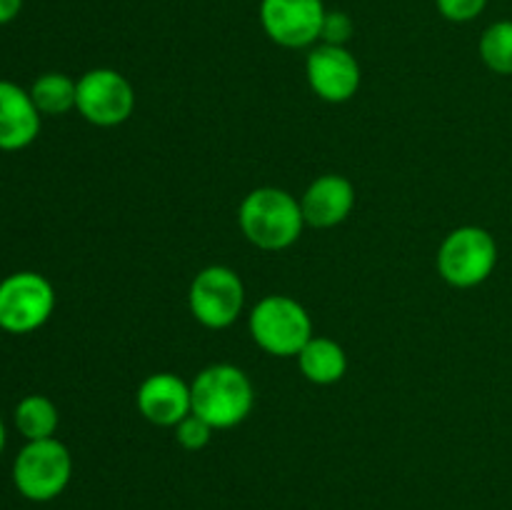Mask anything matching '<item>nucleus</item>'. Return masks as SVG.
<instances>
[{"label":"nucleus","mask_w":512,"mask_h":510,"mask_svg":"<svg viewBox=\"0 0 512 510\" xmlns=\"http://www.w3.org/2000/svg\"><path fill=\"white\" fill-rule=\"evenodd\" d=\"M238 225L245 240L260 250H285L303 235L305 218L300 200L283 188L250 190L238 208Z\"/></svg>","instance_id":"obj_1"},{"label":"nucleus","mask_w":512,"mask_h":510,"mask_svg":"<svg viewBox=\"0 0 512 510\" xmlns=\"http://www.w3.org/2000/svg\"><path fill=\"white\" fill-rule=\"evenodd\" d=\"M193 413L215 430L243 423L255 405V388L245 370L230 363H215L200 370L190 383Z\"/></svg>","instance_id":"obj_2"},{"label":"nucleus","mask_w":512,"mask_h":510,"mask_svg":"<svg viewBox=\"0 0 512 510\" xmlns=\"http://www.w3.org/2000/svg\"><path fill=\"white\" fill-rule=\"evenodd\" d=\"M248 330L260 350L278 358H298L315 335L310 313L290 295L260 298L248 315Z\"/></svg>","instance_id":"obj_3"},{"label":"nucleus","mask_w":512,"mask_h":510,"mask_svg":"<svg viewBox=\"0 0 512 510\" xmlns=\"http://www.w3.org/2000/svg\"><path fill=\"white\" fill-rule=\"evenodd\" d=\"M438 273L460 290L483 285L498 265V243L480 225H460L450 230L438 248Z\"/></svg>","instance_id":"obj_4"},{"label":"nucleus","mask_w":512,"mask_h":510,"mask_svg":"<svg viewBox=\"0 0 512 510\" xmlns=\"http://www.w3.org/2000/svg\"><path fill=\"white\" fill-rule=\"evenodd\" d=\"M73 455L58 438L28 440L15 455L13 483L33 503L55 500L70 483Z\"/></svg>","instance_id":"obj_5"},{"label":"nucleus","mask_w":512,"mask_h":510,"mask_svg":"<svg viewBox=\"0 0 512 510\" xmlns=\"http://www.w3.org/2000/svg\"><path fill=\"white\" fill-rule=\"evenodd\" d=\"M55 310V290L45 275L20 270L0 280V328L28 335L43 328Z\"/></svg>","instance_id":"obj_6"},{"label":"nucleus","mask_w":512,"mask_h":510,"mask_svg":"<svg viewBox=\"0 0 512 510\" xmlns=\"http://www.w3.org/2000/svg\"><path fill=\"white\" fill-rule=\"evenodd\" d=\"M243 305V278L228 265H208L190 283L188 308L203 328H230L243 313Z\"/></svg>","instance_id":"obj_7"},{"label":"nucleus","mask_w":512,"mask_h":510,"mask_svg":"<svg viewBox=\"0 0 512 510\" xmlns=\"http://www.w3.org/2000/svg\"><path fill=\"white\" fill-rule=\"evenodd\" d=\"M75 110L98 128L123 125L135 110V90L123 73L113 68H93L78 78Z\"/></svg>","instance_id":"obj_8"},{"label":"nucleus","mask_w":512,"mask_h":510,"mask_svg":"<svg viewBox=\"0 0 512 510\" xmlns=\"http://www.w3.org/2000/svg\"><path fill=\"white\" fill-rule=\"evenodd\" d=\"M328 8L323 0H260V25L275 45L288 50L320 43Z\"/></svg>","instance_id":"obj_9"},{"label":"nucleus","mask_w":512,"mask_h":510,"mask_svg":"<svg viewBox=\"0 0 512 510\" xmlns=\"http://www.w3.org/2000/svg\"><path fill=\"white\" fill-rule=\"evenodd\" d=\"M305 78L320 100L338 105L358 95L363 70L348 45L318 43L305 58Z\"/></svg>","instance_id":"obj_10"},{"label":"nucleus","mask_w":512,"mask_h":510,"mask_svg":"<svg viewBox=\"0 0 512 510\" xmlns=\"http://www.w3.org/2000/svg\"><path fill=\"white\" fill-rule=\"evenodd\" d=\"M135 405L148 423L160 428H175L193 413L190 385L175 373H153L138 385Z\"/></svg>","instance_id":"obj_11"},{"label":"nucleus","mask_w":512,"mask_h":510,"mask_svg":"<svg viewBox=\"0 0 512 510\" xmlns=\"http://www.w3.org/2000/svg\"><path fill=\"white\" fill-rule=\"evenodd\" d=\"M300 208L310 228H335L353 213L355 185L338 173L320 175L305 188Z\"/></svg>","instance_id":"obj_12"},{"label":"nucleus","mask_w":512,"mask_h":510,"mask_svg":"<svg viewBox=\"0 0 512 510\" xmlns=\"http://www.w3.org/2000/svg\"><path fill=\"white\" fill-rule=\"evenodd\" d=\"M40 110L30 90L18 83L0 80V150H23L40 135Z\"/></svg>","instance_id":"obj_13"},{"label":"nucleus","mask_w":512,"mask_h":510,"mask_svg":"<svg viewBox=\"0 0 512 510\" xmlns=\"http://www.w3.org/2000/svg\"><path fill=\"white\" fill-rule=\"evenodd\" d=\"M300 373L315 385H333L348 373V355L345 348L333 338L313 335L298 353Z\"/></svg>","instance_id":"obj_14"},{"label":"nucleus","mask_w":512,"mask_h":510,"mask_svg":"<svg viewBox=\"0 0 512 510\" xmlns=\"http://www.w3.org/2000/svg\"><path fill=\"white\" fill-rule=\"evenodd\" d=\"M15 428L25 440H45L53 438L58 430L60 415L58 408L45 395H25L18 405H15Z\"/></svg>","instance_id":"obj_15"},{"label":"nucleus","mask_w":512,"mask_h":510,"mask_svg":"<svg viewBox=\"0 0 512 510\" xmlns=\"http://www.w3.org/2000/svg\"><path fill=\"white\" fill-rule=\"evenodd\" d=\"M78 80L65 73H43L30 85V98L40 115H65L75 108Z\"/></svg>","instance_id":"obj_16"},{"label":"nucleus","mask_w":512,"mask_h":510,"mask_svg":"<svg viewBox=\"0 0 512 510\" xmlns=\"http://www.w3.org/2000/svg\"><path fill=\"white\" fill-rule=\"evenodd\" d=\"M478 53L485 68L498 75H512V20H495L483 30Z\"/></svg>","instance_id":"obj_17"},{"label":"nucleus","mask_w":512,"mask_h":510,"mask_svg":"<svg viewBox=\"0 0 512 510\" xmlns=\"http://www.w3.org/2000/svg\"><path fill=\"white\" fill-rule=\"evenodd\" d=\"M213 430V425L205 423L200 415L190 413L188 418H183L175 425V440H178L185 450H203L205 445L210 443V438H213Z\"/></svg>","instance_id":"obj_18"},{"label":"nucleus","mask_w":512,"mask_h":510,"mask_svg":"<svg viewBox=\"0 0 512 510\" xmlns=\"http://www.w3.org/2000/svg\"><path fill=\"white\" fill-rule=\"evenodd\" d=\"M353 33H355V23L348 13H343V10H328L323 20L320 43L348 45V40L353 38Z\"/></svg>","instance_id":"obj_19"},{"label":"nucleus","mask_w":512,"mask_h":510,"mask_svg":"<svg viewBox=\"0 0 512 510\" xmlns=\"http://www.w3.org/2000/svg\"><path fill=\"white\" fill-rule=\"evenodd\" d=\"M435 8L450 23H470L488 8V0H435Z\"/></svg>","instance_id":"obj_20"},{"label":"nucleus","mask_w":512,"mask_h":510,"mask_svg":"<svg viewBox=\"0 0 512 510\" xmlns=\"http://www.w3.org/2000/svg\"><path fill=\"white\" fill-rule=\"evenodd\" d=\"M23 10V0H0V25L13 23Z\"/></svg>","instance_id":"obj_21"},{"label":"nucleus","mask_w":512,"mask_h":510,"mask_svg":"<svg viewBox=\"0 0 512 510\" xmlns=\"http://www.w3.org/2000/svg\"><path fill=\"white\" fill-rule=\"evenodd\" d=\"M3 448H5V425H3V418H0V455H3Z\"/></svg>","instance_id":"obj_22"}]
</instances>
